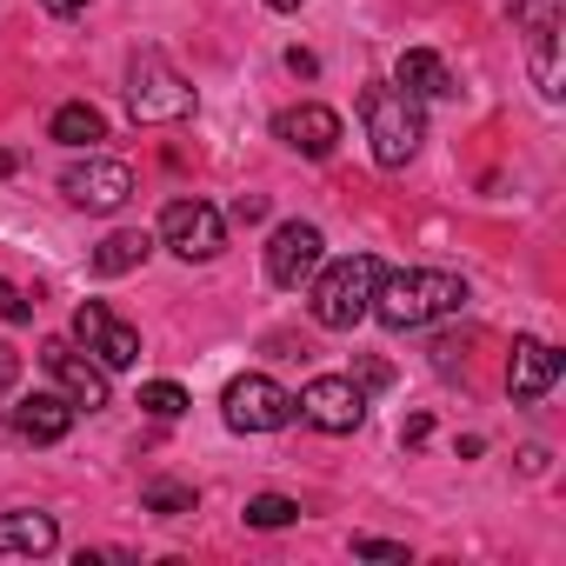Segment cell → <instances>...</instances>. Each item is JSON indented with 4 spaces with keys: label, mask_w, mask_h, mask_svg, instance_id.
I'll list each match as a JSON object with an SVG mask.
<instances>
[{
    "label": "cell",
    "mask_w": 566,
    "mask_h": 566,
    "mask_svg": "<svg viewBox=\"0 0 566 566\" xmlns=\"http://www.w3.org/2000/svg\"><path fill=\"white\" fill-rule=\"evenodd\" d=\"M340 114L334 107H321V101H301V107H280L273 114V140L280 147H294L301 160H327L334 147H340Z\"/></svg>",
    "instance_id": "cell-11"
},
{
    "label": "cell",
    "mask_w": 566,
    "mask_h": 566,
    "mask_svg": "<svg viewBox=\"0 0 566 566\" xmlns=\"http://www.w3.org/2000/svg\"><path fill=\"white\" fill-rule=\"evenodd\" d=\"M14 380H21V354H14L8 340H0V400L14 394Z\"/></svg>",
    "instance_id": "cell-25"
},
{
    "label": "cell",
    "mask_w": 566,
    "mask_h": 566,
    "mask_svg": "<svg viewBox=\"0 0 566 566\" xmlns=\"http://www.w3.org/2000/svg\"><path fill=\"white\" fill-rule=\"evenodd\" d=\"M553 387H559V354L546 340L520 334L513 354H506V394H513V407H539Z\"/></svg>",
    "instance_id": "cell-13"
},
{
    "label": "cell",
    "mask_w": 566,
    "mask_h": 566,
    "mask_svg": "<svg viewBox=\"0 0 566 566\" xmlns=\"http://www.w3.org/2000/svg\"><path fill=\"white\" fill-rule=\"evenodd\" d=\"M387 380H394L387 360H360V387H387Z\"/></svg>",
    "instance_id": "cell-29"
},
{
    "label": "cell",
    "mask_w": 566,
    "mask_h": 566,
    "mask_svg": "<svg viewBox=\"0 0 566 566\" xmlns=\"http://www.w3.org/2000/svg\"><path fill=\"white\" fill-rule=\"evenodd\" d=\"M193 506H200V493H193L187 480H147V486H140V513L180 520V513H193Z\"/></svg>",
    "instance_id": "cell-20"
},
{
    "label": "cell",
    "mask_w": 566,
    "mask_h": 566,
    "mask_svg": "<svg viewBox=\"0 0 566 566\" xmlns=\"http://www.w3.org/2000/svg\"><path fill=\"white\" fill-rule=\"evenodd\" d=\"M374 287H380V260L374 253H347L334 266H314V301H307L314 327L354 334L367 321V307H374Z\"/></svg>",
    "instance_id": "cell-2"
},
{
    "label": "cell",
    "mask_w": 566,
    "mask_h": 566,
    "mask_svg": "<svg viewBox=\"0 0 566 566\" xmlns=\"http://www.w3.org/2000/svg\"><path fill=\"white\" fill-rule=\"evenodd\" d=\"M526 48H533V87L546 101H559V14L526 21Z\"/></svg>",
    "instance_id": "cell-18"
},
{
    "label": "cell",
    "mask_w": 566,
    "mask_h": 566,
    "mask_svg": "<svg viewBox=\"0 0 566 566\" xmlns=\"http://www.w3.org/2000/svg\"><path fill=\"white\" fill-rule=\"evenodd\" d=\"M61 193L81 213H120L134 200V167L127 160H107V154H87V160H74L61 174Z\"/></svg>",
    "instance_id": "cell-7"
},
{
    "label": "cell",
    "mask_w": 566,
    "mask_h": 566,
    "mask_svg": "<svg viewBox=\"0 0 566 566\" xmlns=\"http://www.w3.org/2000/svg\"><path fill=\"white\" fill-rule=\"evenodd\" d=\"M427 433H433V420H427V413H413V420H407V427H400V440H407V447H420V440H427Z\"/></svg>",
    "instance_id": "cell-30"
},
{
    "label": "cell",
    "mask_w": 566,
    "mask_h": 566,
    "mask_svg": "<svg viewBox=\"0 0 566 566\" xmlns=\"http://www.w3.org/2000/svg\"><path fill=\"white\" fill-rule=\"evenodd\" d=\"M266 8H273V14H301V0H266Z\"/></svg>",
    "instance_id": "cell-31"
},
{
    "label": "cell",
    "mask_w": 566,
    "mask_h": 566,
    "mask_svg": "<svg viewBox=\"0 0 566 566\" xmlns=\"http://www.w3.org/2000/svg\"><path fill=\"white\" fill-rule=\"evenodd\" d=\"M460 307H467V280L460 273H447V266H400V273H387L380 266V287H374L367 314L380 327H394V334H413V327H433V321H447Z\"/></svg>",
    "instance_id": "cell-1"
},
{
    "label": "cell",
    "mask_w": 566,
    "mask_h": 566,
    "mask_svg": "<svg viewBox=\"0 0 566 566\" xmlns=\"http://www.w3.org/2000/svg\"><path fill=\"white\" fill-rule=\"evenodd\" d=\"M127 114L140 127H174V120L193 114V87H187V74L160 48H140L127 61Z\"/></svg>",
    "instance_id": "cell-4"
},
{
    "label": "cell",
    "mask_w": 566,
    "mask_h": 566,
    "mask_svg": "<svg viewBox=\"0 0 566 566\" xmlns=\"http://www.w3.org/2000/svg\"><path fill=\"white\" fill-rule=\"evenodd\" d=\"M74 347H87L107 374H127L140 360V334L107 307V301H81L74 307Z\"/></svg>",
    "instance_id": "cell-9"
},
{
    "label": "cell",
    "mask_w": 566,
    "mask_h": 566,
    "mask_svg": "<svg viewBox=\"0 0 566 566\" xmlns=\"http://www.w3.org/2000/svg\"><path fill=\"white\" fill-rule=\"evenodd\" d=\"M321 227L314 220H287V227H273V240H266V280L273 287H301V280H314V266H321Z\"/></svg>",
    "instance_id": "cell-12"
},
{
    "label": "cell",
    "mask_w": 566,
    "mask_h": 566,
    "mask_svg": "<svg viewBox=\"0 0 566 566\" xmlns=\"http://www.w3.org/2000/svg\"><path fill=\"white\" fill-rule=\"evenodd\" d=\"M287 74H294V81H314V74H321V61H314L307 48H287Z\"/></svg>",
    "instance_id": "cell-26"
},
{
    "label": "cell",
    "mask_w": 566,
    "mask_h": 566,
    "mask_svg": "<svg viewBox=\"0 0 566 566\" xmlns=\"http://www.w3.org/2000/svg\"><path fill=\"white\" fill-rule=\"evenodd\" d=\"M41 367L54 374V387L81 407V413H101L107 400H114V387H107V367L94 360V354H81L74 340H48L41 347Z\"/></svg>",
    "instance_id": "cell-10"
},
{
    "label": "cell",
    "mask_w": 566,
    "mask_h": 566,
    "mask_svg": "<svg viewBox=\"0 0 566 566\" xmlns=\"http://www.w3.org/2000/svg\"><path fill=\"white\" fill-rule=\"evenodd\" d=\"M394 87H407V94L427 107V101H447V94H453V74H447V61H440L433 48H407L400 67H394Z\"/></svg>",
    "instance_id": "cell-16"
},
{
    "label": "cell",
    "mask_w": 566,
    "mask_h": 566,
    "mask_svg": "<svg viewBox=\"0 0 566 566\" xmlns=\"http://www.w3.org/2000/svg\"><path fill=\"white\" fill-rule=\"evenodd\" d=\"M193 400H187V387L180 380H147L140 387V413H154V420H180Z\"/></svg>",
    "instance_id": "cell-22"
},
{
    "label": "cell",
    "mask_w": 566,
    "mask_h": 566,
    "mask_svg": "<svg viewBox=\"0 0 566 566\" xmlns=\"http://www.w3.org/2000/svg\"><path fill=\"white\" fill-rule=\"evenodd\" d=\"M294 413H301L307 427H321V433H354V427L367 420V387H360L354 374H321V380L301 387Z\"/></svg>",
    "instance_id": "cell-8"
},
{
    "label": "cell",
    "mask_w": 566,
    "mask_h": 566,
    "mask_svg": "<svg viewBox=\"0 0 566 566\" xmlns=\"http://www.w3.org/2000/svg\"><path fill=\"white\" fill-rule=\"evenodd\" d=\"M154 240H160L167 253H180L187 266H193V260H220V253H227V213L207 207V200H167Z\"/></svg>",
    "instance_id": "cell-6"
},
{
    "label": "cell",
    "mask_w": 566,
    "mask_h": 566,
    "mask_svg": "<svg viewBox=\"0 0 566 566\" xmlns=\"http://www.w3.org/2000/svg\"><path fill=\"white\" fill-rule=\"evenodd\" d=\"M48 140H61V147H94V140H107V120H101V107H87V101H61L54 120H48Z\"/></svg>",
    "instance_id": "cell-19"
},
{
    "label": "cell",
    "mask_w": 566,
    "mask_h": 566,
    "mask_svg": "<svg viewBox=\"0 0 566 566\" xmlns=\"http://www.w3.org/2000/svg\"><path fill=\"white\" fill-rule=\"evenodd\" d=\"M74 400L67 394H28L21 407H14V433L28 440V447H61L67 433H74Z\"/></svg>",
    "instance_id": "cell-14"
},
{
    "label": "cell",
    "mask_w": 566,
    "mask_h": 566,
    "mask_svg": "<svg viewBox=\"0 0 566 566\" xmlns=\"http://www.w3.org/2000/svg\"><path fill=\"white\" fill-rule=\"evenodd\" d=\"M160 240L147 233V227H120V233H107L101 247H94V273L101 280H120V273H134V266H147V253H154Z\"/></svg>",
    "instance_id": "cell-17"
},
{
    "label": "cell",
    "mask_w": 566,
    "mask_h": 566,
    "mask_svg": "<svg viewBox=\"0 0 566 566\" xmlns=\"http://www.w3.org/2000/svg\"><path fill=\"white\" fill-rule=\"evenodd\" d=\"M220 420L233 433H280V427L294 420V394L280 387V380H266V374H240L220 394Z\"/></svg>",
    "instance_id": "cell-5"
},
{
    "label": "cell",
    "mask_w": 566,
    "mask_h": 566,
    "mask_svg": "<svg viewBox=\"0 0 566 566\" xmlns=\"http://www.w3.org/2000/svg\"><path fill=\"white\" fill-rule=\"evenodd\" d=\"M233 220H240V227L266 220V200H260V193H240V200H233Z\"/></svg>",
    "instance_id": "cell-27"
},
{
    "label": "cell",
    "mask_w": 566,
    "mask_h": 566,
    "mask_svg": "<svg viewBox=\"0 0 566 566\" xmlns=\"http://www.w3.org/2000/svg\"><path fill=\"white\" fill-rule=\"evenodd\" d=\"M41 8H48V14H54V21H81V14H87V8H94V0H41Z\"/></svg>",
    "instance_id": "cell-28"
},
{
    "label": "cell",
    "mask_w": 566,
    "mask_h": 566,
    "mask_svg": "<svg viewBox=\"0 0 566 566\" xmlns=\"http://www.w3.org/2000/svg\"><path fill=\"white\" fill-rule=\"evenodd\" d=\"M301 520V500H287V493H253L247 500V526L253 533H280V526H294Z\"/></svg>",
    "instance_id": "cell-21"
},
{
    "label": "cell",
    "mask_w": 566,
    "mask_h": 566,
    "mask_svg": "<svg viewBox=\"0 0 566 566\" xmlns=\"http://www.w3.org/2000/svg\"><path fill=\"white\" fill-rule=\"evenodd\" d=\"M0 321H8V327H28L34 321V301L14 287V280H0Z\"/></svg>",
    "instance_id": "cell-23"
},
{
    "label": "cell",
    "mask_w": 566,
    "mask_h": 566,
    "mask_svg": "<svg viewBox=\"0 0 566 566\" xmlns=\"http://www.w3.org/2000/svg\"><path fill=\"white\" fill-rule=\"evenodd\" d=\"M360 127H367V147H374L380 167H407V160L420 154V140H427L420 101H413L407 87H394V81H374V87L360 94Z\"/></svg>",
    "instance_id": "cell-3"
},
{
    "label": "cell",
    "mask_w": 566,
    "mask_h": 566,
    "mask_svg": "<svg viewBox=\"0 0 566 566\" xmlns=\"http://www.w3.org/2000/svg\"><path fill=\"white\" fill-rule=\"evenodd\" d=\"M354 553H360V559H400V566H407V546H400V539H374V533H360Z\"/></svg>",
    "instance_id": "cell-24"
},
{
    "label": "cell",
    "mask_w": 566,
    "mask_h": 566,
    "mask_svg": "<svg viewBox=\"0 0 566 566\" xmlns=\"http://www.w3.org/2000/svg\"><path fill=\"white\" fill-rule=\"evenodd\" d=\"M54 546H61V526H54V513H34V506H21V513H0V553L48 559Z\"/></svg>",
    "instance_id": "cell-15"
}]
</instances>
